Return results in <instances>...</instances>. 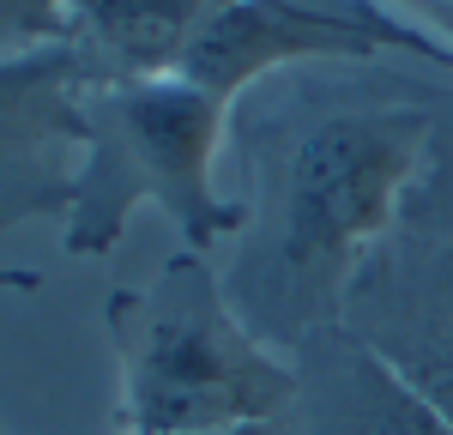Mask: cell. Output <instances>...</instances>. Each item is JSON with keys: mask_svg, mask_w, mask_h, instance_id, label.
<instances>
[{"mask_svg": "<svg viewBox=\"0 0 453 435\" xmlns=\"http://www.w3.org/2000/svg\"><path fill=\"white\" fill-rule=\"evenodd\" d=\"M435 134L429 103H357L290 140L230 296L273 351L345 326L350 290L405 218Z\"/></svg>", "mask_w": 453, "mask_h": 435, "instance_id": "obj_1", "label": "cell"}, {"mask_svg": "<svg viewBox=\"0 0 453 435\" xmlns=\"http://www.w3.org/2000/svg\"><path fill=\"white\" fill-rule=\"evenodd\" d=\"M109 332L121 351L127 435L273 430L303 393V369L236 315L194 248L145 290H121L109 302Z\"/></svg>", "mask_w": 453, "mask_h": 435, "instance_id": "obj_2", "label": "cell"}, {"mask_svg": "<svg viewBox=\"0 0 453 435\" xmlns=\"http://www.w3.org/2000/svg\"><path fill=\"white\" fill-rule=\"evenodd\" d=\"M230 103H218L181 72L157 79H79L67 97V134L85 145L67 187V254H109L140 200H157L200 254L242 230L211 181Z\"/></svg>", "mask_w": 453, "mask_h": 435, "instance_id": "obj_3", "label": "cell"}, {"mask_svg": "<svg viewBox=\"0 0 453 435\" xmlns=\"http://www.w3.org/2000/svg\"><path fill=\"white\" fill-rule=\"evenodd\" d=\"M423 55L453 67V49L435 31H423L411 19H393L375 6H309V0H230L218 6L200 36L181 55V79H194L218 103H236L254 79L296 61H369V55Z\"/></svg>", "mask_w": 453, "mask_h": 435, "instance_id": "obj_4", "label": "cell"}, {"mask_svg": "<svg viewBox=\"0 0 453 435\" xmlns=\"http://www.w3.org/2000/svg\"><path fill=\"white\" fill-rule=\"evenodd\" d=\"M345 332H357L453 430V236H387L350 290Z\"/></svg>", "mask_w": 453, "mask_h": 435, "instance_id": "obj_5", "label": "cell"}, {"mask_svg": "<svg viewBox=\"0 0 453 435\" xmlns=\"http://www.w3.org/2000/svg\"><path fill=\"white\" fill-rule=\"evenodd\" d=\"M230 0H67L73 31L91 42L97 79H157L175 72L188 42Z\"/></svg>", "mask_w": 453, "mask_h": 435, "instance_id": "obj_6", "label": "cell"}, {"mask_svg": "<svg viewBox=\"0 0 453 435\" xmlns=\"http://www.w3.org/2000/svg\"><path fill=\"white\" fill-rule=\"evenodd\" d=\"M405 212H418V230L453 236V140H448V127L435 134L429 170H423V181H418V194H411Z\"/></svg>", "mask_w": 453, "mask_h": 435, "instance_id": "obj_7", "label": "cell"}, {"mask_svg": "<svg viewBox=\"0 0 453 435\" xmlns=\"http://www.w3.org/2000/svg\"><path fill=\"white\" fill-rule=\"evenodd\" d=\"M73 36L67 0H0V42H61Z\"/></svg>", "mask_w": 453, "mask_h": 435, "instance_id": "obj_8", "label": "cell"}, {"mask_svg": "<svg viewBox=\"0 0 453 435\" xmlns=\"http://www.w3.org/2000/svg\"><path fill=\"white\" fill-rule=\"evenodd\" d=\"M423 6L435 12V36H441V42L453 49V0H423Z\"/></svg>", "mask_w": 453, "mask_h": 435, "instance_id": "obj_9", "label": "cell"}, {"mask_svg": "<svg viewBox=\"0 0 453 435\" xmlns=\"http://www.w3.org/2000/svg\"><path fill=\"white\" fill-rule=\"evenodd\" d=\"M224 435H266V430H224Z\"/></svg>", "mask_w": 453, "mask_h": 435, "instance_id": "obj_10", "label": "cell"}]
</instances>
